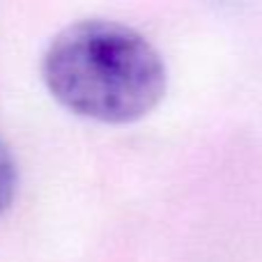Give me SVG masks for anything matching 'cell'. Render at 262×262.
Masks as SVG:
<instances>
[{
	"instance_id": "obj_2",
	"label": "cell",
	"mask_w": 262,
	"mask_h": 262,
	"mask_svg": "<svg viewBox=\"0 0 262 262\" xmlns=\"http://www.w3.org/2000/svg\"><path fill=\"white\" fill-rule=\"evenodd\" d=\"M18 189V170L12 149L0 138V216L12 207Z\"/></svg>"
},
{
	"instance_id": "obj_1",
	"label": "cell",
	"mask_w": 262,
	"mask_h": 262,
	"mask_svg": "<svg viewBox=\"0 0 262 262\" xmlns=\"http://www.w3.org/2000/svg\"><path fill=\"white\" fill-rule=\"evenodd\" d=\"M41 81L60 106L88 120L127 124L149 115L168 88L161 53L108 18L62 28L41 55Z\"/></svg>"
}]
</instances>
